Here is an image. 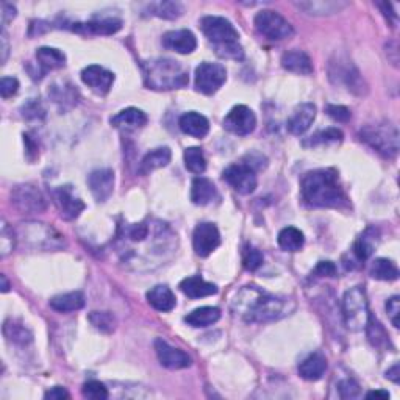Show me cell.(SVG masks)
<instances>
[{
    "label": "cell",
    "instance_id": "cell-44",
    "mask_svg": "<svg viewBox=\"0 0 400 400\" xmlns=\"http://www.w3.org/2000/svg\"><path fill=\"white\" fill-rule=\"evenodd\" d=\"M16 233L13 229L8 227L7 222H2V230H0V257L5 258L8 253L13 252L16 246Z\"/></svg>",
    "mask_w": 400,
    "mask_h": 400
},
{
    "label": "cell",
    "instance_id": "cell-61",
    "mask_svg": "<svg viewBox=\"0 0 400 400\" xmlns=\"http://www.w3.org/2000/svg\"><path fill=\"white\" fill-rule=\"evenodd\" d=\"M0 280H2V293H8L10 291V282L7 280V275L5 274L0 275Z\"/></svg>",
    "mask_w": 400,
    "mask_h": 400
},
{
    "label": "cell",
    "instance_id": "cell-20",
    "mask_svg": "<svg viewBox=\"0 0 400 400\" xmlns=\"http://www.w3.org/2000/svg\"><path fill=\"white\" fill-rule=\"evenodd\" d=\"M316 119V105L313 103H300L288 119V130L295 136L304 135Z\"/></svg>",
    "mask_w": 400,
    "mask_h": 400
},
{
    "label": "cell",
    "instance_id": "cell-14",
    "mask_svg": "<svg viewBox=\"0 0 400 400\" xmlns=\"http://www.w3.org/2000/svg\"><path fill=\"white\" fill-rule=\"evenodd\" d=\"M193 246L199 257L205 258L221 246V233L211 222H202L196 227L193 235Z\"/></svg>",
    "mask_w": 400,
    "mask_h": 400
},
{
    "label": "cell",
    "instance_id": "cell-8",
    "mask_svg": "<svg viewBox=\"0 0 400 400\" xmlns=\"http://www.w3.org/2000/svg\"><path fill=\"white\" fill-rule=\"evenodd\" d=\"M255 28L260 34H263L272 41H282L294 34L293 25L280 13L272 10H263L255 16Z\"/></svg>",
    "mask_w": 400,
    "mask_h": 400
},
{
    "label": "cell",
    "instance_id": "cell-35",
    "mask_svg": "<svg viewBox=\"0 0 400 400\" xmlns=\"http://www.w3.org/2000/svg\"><path fill=\"white\" fill-rule=\"evenodd\" d=\"M3 335L8 343H13L17 346H27L33 341V335L24 324L16 322L13 319H8L3 324Z\"/></svg>",
    "mask_w": 400,
    "mask_h": 400
},
{
    "label": "cell",
    "instance_id": "cell-15",
    "mask_svg": "<svg viewBox=\"0 0 400 400\" xmlns=\"http://www.w3.org/2000/svg\"><path fill=\"white\" fill-rule=\"evenodd\" d=\"M54 199L58 210H60V216L65 221H74L85 210L83 200L74 194V189L69 185L58 187L54 191Z\"/></svg>",
    "mask_w": 400,
    "mask_h": 400
},
{
    "label": "cell",
    "instance_id": "cell-6",
    "mask_svg": "<svg viewBox=\"0 0 400 400\" xmlns=\"http://www.w3.org/2000/svg\"><path fill=\"white\" fill-rule=\"evenodd\" d=\"M343 315L346 326L352 332H361L366 328L370 311L366 297V291L361 286L350 288L343 299Z\"/></svg>",
    "mask_w": 400,
    "mask_h": 400
},
{
    "label": "cell",
    "instance_id": "cell-40",
    "mask_svg": "<svg viewBox=\"0 0 400 400\" xmlns=\"http://www.w3.org/2000/svg\"><path fill=\"white\" fill-rule=\"evenodd\" d=\"M154 16L163 17V19H177L183 14V5L178 2H156L149 7Z\"/></svg>",
    "mask_w": 400,
    "mask_h": 400
},
{
    "label": "cell",
    "instance_id": "cell-57",
    "mask_svg": "<svg viewBox=\"0 0 400 400\" xmlns=\"http://www.w3.org/2000/svg\"><path fill=\"white\" fill-rule=\"evenodd\" d=\"M386 379L394 381V383H396V385L399 383V381H400V366H399V363L394 364V366L391 369H388Z\"/></svg>",
    "mask_w": 400,
    "mask_h": 400
},
{
    "label": "cell",
    "instance_id": "cell-54",
    "mask_svg": "<svg viewBox=\"0 0 400 400\" xmlns=\"http://www.w3.org/2000/svg\"><path fill=\"white\" fill-rule=\"evenodd\" d=\"M69 397H71L69 396V392L61 386L50 388V390L45 391V394H44V399H48V400H63V399H69Z\"/></svg>",
    "mask_w": 400,
    "mask_h": 400
},
{
    "label": "cell",
    "instance_id": "cell-11",
    "mask_svg": "<svg viewBox=\"0 0 400 400\" xmlns=\"http://www.w3.org/2000/svg\"><path fill=\"white\" fill-rule=\"evenodd\" d=\"M11 204L17 211L24 214L43 213L48 208L41 191L30 183L17 185L13 188L11 191Z\"/></svg>",
    "mask_w": 400,
    "mask_h": 400
},
{
    "label": "cell",
    "instance_id": "cell-3",
    "mask_svg": "<svg viewBox=\"0 0 400 400\" xmlns=\"http://www.w3.org/2000/svg\"><path fill=\"white\" fill-rule=\"evenodd\" d=\"M144 78L149 88L156 91H171L187 86L188 71L182 63L171 58H156L144 65Z\"/></svg>",
    "mask_w": 400,
    "mask_h": 400
},
{
    "label": "cell",
    "instance_id": "cell-48",
    "mask_svg": "<svg viewBox=\"0 0 400 400\" xmlns=\"http://www.w3.org/2000/svg\"><path fill=\"white\" fill-rule=\"evenodd\" d=\"M339 394L343 399H353L359 396V385L353 379H346L339 383Z\"/></svg>",
    "mask_w": 400,
    "mask_h": 400
},
{
    "label": "cell",
    "instance_id": "cell-18",
    "mask_svg": "<svg viewBox=\"0 0 400 400\" xmlns=\"http://www.w3.org/2000/svg\"><path fill=\"white\" fill-rule=\"evenodd\" d=\"M66 65V55L63 54L61 50L54 49V48H39L36 50V71L30 72L32 78L38 80L43 78L49 71H54V69L65 67Z\"/></svg>",
    "mask_w": 400,
    "mask_h": 400
},
{
    "label": "cell",
    "instance_id": "cell-46",
    "mask_svg": "<svg viewBox=\"0 0 400 400\" xmlns=\"http://www.w3.org/2000/svg\"><path fill=\"white\" fill-rule=\"evenodd\" d=\"M216 54L221 58H229V60H236L240 61L244 58V50H242V45L238 43H230V44H224V45H218L214 48Z\"/></svg>",
    "mask_w": 400,
    "mask_h": 400
},
{
    "label": "cell",
    "instance_id": "cell-33",
    "mask_svg": "<svg viewBox=\"0 0 400 400\" xmlns=\"http://www.w3.org/2000/svg\"><path fill=\"white\" fill-rule=\"evenodd\" d=\"M50 308H54L58 313H71L78 311L85 306V295L80 291H72L66 294L55 295L49 302Z\"/></svg>",
    "mask_w": 400,
    "mask_h": 400
},
{
    "label": "cell",
    "instance_id": "cell-30",
    "mask_svg": "<svg viewBox=\"0 0 400 400\" xmlns=\"http://www.w3.org/2000/svg\"><path fill=\"white\" fill-rule=\"evenodd\" d=\"M327 370V358L322 353H313L308 358H305L299 366V374L302 379L308 381H317L322 379V375Z\"/></svg>",
    "mask_w": 400,
    "mask_h": 400
},
{
    "label": "cell",
    "instance_id": "cell-1",
    "mask_svg": "<svg viewBox=\"0 0 400 400\" xmlns=\"http://www.w3.org/2000/svg\"><path fill=\"white\" fill-rule=\"evenodd\" d=\"M294 302L291 299L275 297L262 291L257 286L241 289L233 302V311L246 322L266 324L291 315Z\"/></svg>",
    "mask_w": 400,
    "mask_h": 400
},
{
    "label": "cell",
    "instance_id": "cell-55",
    "mask_svg": "<svg viewBox=\"0 0 400 400\" xmlns=\"http://www.w3.org/2000/svg\"><path fill=\"white\" fill-rule=\"evenodd\" d=\"M16 17V7L11 3H2V25L5 27Z\"/></svg>",
    "mask_w": 400,
    "mask_h": 400
},
{
    "label": "cell",
    "instance_id": "cell-16",
    "mask_svg": "<svg viewBox=\"0 0 400 400\" xmlns=\"http://www.w3.org/2000/svg\"><path fill=\"white\" fill-rule=\"evenodd\" d=\"M82 82L97 96H105L114 83V74L102 66L91 65L82 71Z\"/></svg>",
    "mask_w": 400,
    "mask_h": 400
},
{
    "label": "cell",
    "instance_id": "cell-2",
    "mask_svg": "<svg viewBox=\"0 0 400 400\" xmlns=\"http://www.w3.org/2000/svg\"><path fill=\"white\" fill-rule=\"evenodd\" d=\"M300 189L304 200L311 207L341 208L347 204V197L335 169H317L305 173Z\"/></svg>",
    "mask_w": 400,
    "mask_h": 400
},
{
    "label": "cell",
    "instance_id": "cell-13",
    "mask_svg": "<svg viewBox=\"0 0 400 400\" xmlns=\"http://www.w3.org/2000/svg\"><path fill=\"white\" fill-rule=\"evenodd\" d=\"M255 127H257V118L252 109L246 105L233 107L224 119V129L238 136L251 135Z\"/></svg>",
    "mask_w": 400,
    "mask_h": 400
},
{
    "label": "cell",
    "instance_id": "cell-59",
    "mask_svg": "<svg viewBox=\"0 0 400 400\" xmlns=\"http://www.w3.org/2000/svg\"><path fill=\"white\" fill-rule=\"evenodd\" d=\"M7 56H8V43H7V34L5 32H2V65L5 61H7Z\"/></svg>",
    "mask_w": 400,
    "mask_h": 400
},
{
    "label": "cell",
    "instance_id": "cell-22",
    "mask_svg": "<svg viewBox=\"0 0 400 400\" xmlns=\"http://www.w3.org/2000/svg\"><path fill=\"white\" fill-rule=\"evenodd\" d=\"M147 124V114L138 108H125L112 118V125L124 131L143 129Z\"/></svg>",
    "mask_w": 400,
    "mask_h": 400
},
{
    "label": "cell",
    "instance_id": "cell-56",
    "mask_svg": "<svg viewBox=\"0 0 400 400\" xmlns=\"http://www.w3.org/2000/svg\"><path fill=\"white\" fill-rule=\"evenodd\" d=\"M379 7L381 8V11H383L388 19L391 21V24L396 25L397 24V13H394V11H392V3L383 2V3H379Z\"/></svg>",
    "mask_w": 400,
    "mask_h": 400
},
{
    "label": "cell",
    "instance_id": "cell-38",
    "mask_svg": "<svg viewBox=\"0 0 400 400\" xmlns=\"http://www.w3.org/2000/svg\"><path fill=\"white\" fill-rule=\"evenodd\" d=\"M49 96L52 97V101L55 103H60V105L72 107L74 103H77V90L74 86L67 85L63 82L61 86H58L56 83L52 85V88L49 90Z\"/></svg>",
    "mask_w": 400,
    "mask_h": 400
},
{
    "label": "cell",
    "instance_id": "cell-9",
    "mask_svg": "<svg viewBox=\"0 0 400 400\" xmlns=\"http://www.w3.org/2000/svg\"><path fill=\"white\" fill-rule=\"evenodd\" d=\"M200 28L208 41L213 44V48L238 43V38H240V33H238L233 24L221 16H205L200 21Z\"/></svg>",
    "mask_w": 400,
    "mask_h": 400
},
{
    "label": "cell",
    "instance_id": "cell-17",
    "mask_svg": "<svg viewBox=\"0 0 400 400\" xmlns=\"http://www.w3.org/2000/svg\"><path fill=\"white\" fill-rule=\"evenodd\" d=\"M155 352L161 366L167 369H185L191 366V358L188 353L177 349V347L166 343L165 339H155Z\"/></svg>",
    "mask_w": 400,
    "mask_h": 400
},
{
    "label": "cell",
    "instance_id": "cell-60",
    "mask_svg": "<svg viewBox=\"0 0 400 400\" xmlns=\"http://www.w3.org/2000/svg\"><path fill=\"white\" fill-rule=\"evenodd\" d=\"M368 399H390V392L388 391H370L368 392Z\"/></svg>",
    "mask_w": 400,
    "mask_h": 400
},
{
    "label": "cell",
    "instance_id": "cell-50",
    "mask_svg": "<svg viewBox=\"0 0 400 400\" xmlns=\"http://www.w3.org/2000/svg\"><path fill=\"white\" fill-rule=\"evenodd\" d=\"M19 91V82L14 77H3L0 82V94L3 98L13 97Z\"/></svg>",
    "mask_w": 400,
    "mask_h": 400
},
{
    "label": "cell",
    "instance_id": "cell-32",
    "mask_svg": "<svg viewBox=\"0 0 400 400\" xmlns=\"http://www.w3.org/2000/svg\"><path fill=\"white\" fill-rule=\"evenodd\" d=\"M219 319H221V310L216 308V306H202V308L191 311L185 317V322L194 328H204L216 324Z\"/></svg>",
    "mask_w": 400,
    "mask_h": 400
},
{
    "label": "cell",
    "instance_id": "cell-21",
    "mask_svg": "<svg viewBox=\"0 0 400 400\" xmlns=\"http://www.w3.org/2000/svg\"><path fill=\"white\" fill-rule=\"evenodd\" d=\"M163 45L180 55H188L196 50L197 39L191 30H172L163 36Z\"/></svg>",
    "mask_w": 400,
    "mask_h": 400
},
{
    "label": "cell",
    "instance_id": "cell-7",
    "mask_svg": "<svg viewBox=\"0 0 400 400\" xmlns=\"http://www.w3.org/2000/svg\"><path fill=\"white\" fill-rule=\"evenodd\" d=\"M328 74L330 80L336 86H344V88L353 92L357 96H363L368 92V85L364 82L355 65L346 56H336L330 61L328 65Z\"/></svg>",
    "mask_w": 400,
    "mask_h": 400
},
{
    "label": "cell",
    "instance_id": "cell-23",
    "mask_svg": "<svg viewBox=\"0 0 400 400\" xmlns=\"http://www.w3.org/2000/svg\"><path fill=\"white\" fill-rule=\"evenodd\" d=\"M218 189L211 180L205 177H196L191 185V200L194 205L205 207L218 199Z\"/></svg>",
    "mask_w": 400,
    "mask_h": 400
},
{
    "label": "cell",
    "instance_id": "cell-41",
    "mask_svg": "<svg viewBox=\"0 0 400 400\" xmlns=\"http://www.w3.org/2000/svg\"><path fill=\"white\" fill-rule=\"evenodd\" d=\"M364 330L368 332L369 341L372 343V346L379 347V349H385L386 346H390V339H388V333L385 332V328L381 327V324L379 321H375L372 316H370L368 326Z\"/></svg>",
    "mask_w": 400,
    "mask_h": 400
},
{
    "label": "cell",
    "instance_id": "cell-24",
    "mask_svg": "<svg viewBox=\"0 0 400 400\" xmlns=\"http://www.w3.org/2000/svg\"><path fill=\"white\" fill-rule=\"evenodd\" d=\"M180 130H182L185 135L194 136V138H204L210 131V123L205 118L204 114L197 113V112H189L185 113L178 120Z\"/></svg>",
    "mask_w": 400,
    "mask_h": 400
},
{
    "label": "cell",
    "instance_id": "cell-49",
    "mask_svg": "<svg viewBox=\"0 0 400 400\" xmlns=\"http://www.w3.org/2000/svg\"><path fill=\"white\" fill-rule=\"evenodd\" d=\"M327 114L332 119L338 120V123H347V120H350V118H352L350 109L343 107V105H328Z\"/></svg>",
    "mask_w": 400,
    "mask_h": 400
},
{
    "label": "cell",
    "instance_id": "cell-52",
    "mask_svg": "<svg viewBox=\"0 0 400 400\" xmlns=\"http://www.w3.org/2000/svg\"><path fill=\"white\" fill-rule=\"evenodd\" d=\"M316 277H335L336 275V266L332 262H321L313 271Z\"/></svg>",
    "mask_w": 400,
    "mask_h": 400
},
{
    "label": "cell",
    "instance_id": "cell-42",
    "mask_svg": "<svg viewBox=\"0 0 400 400\" xmlns=\"http://www.w3.org/2000/svg\"><path fill=\"white\" fill-rule=\"evenodd\" d=\"M343 131L338 129H327L322 131H317L310 139L304 141V146H317V144H330V143H341L343 141Z\"/></svg>",
    "mask_w": 400,
    "mask_h": 400
},
{
    "label": "cell",
    "instance_id": "cell-5",
    "mask_svg": "<svg viewBox=\"0 0 400 400\" xmlns=\"http://www.w3.org/2000/svg\"><path fill=\"white\" fill-rule=\"evenodd\" d=\"M359 138L385 158H394L399 154V130L396 125L388 123V120L364 125L359 131Z\"/></svg>",
    "mask_w": 400,
    "mask_h": 400
},
{
    "label": "cell",
    "instance_id": "cell-36",
    "mask_svg": "<svg viewBox=\"0 0 400 400\" xmlns=\"http://www.w3.org/2000/svg\"><path fill=\"white\" fill-rule=\"evenodd\" d=\"M278 246L285 252H297L305 244V236L302 231L295 227H285L278 233Z\"/></svg>",
    "mask_w": 400,
    "mask_h": 400
},
{
    "label": "cell",
    "instance_id": "cell-31",
    "mask_svg": "<svg viewBox=\"0 0 400 400\" xmlns=\"http://www.w3.org/2000/svg\"><path fill=\"white\" fill-rule=\"evenodd\" d=\"M171 158H172V154L169 147H158V149L150 150V152L146 154V156H144L141 161L139 173L147 176V173H150L152 171L160 169V167H165L169 165Z\"/></svg>",
    "mask_w": 400,
    "mask_h": 400
},
{
    "label": "cell",
    "instance_id": "cell-25",
    "mask_svg": "<svg viewBox=\"0 0 400 400\" xmlns=\"http://www.w3.org/2000/svg\"><path fill=\"white\" fill-rule=\"evenodd\" d=\"M380 241V231L375 227H369L361 233V236L358 238L353 244V255H355L357 260L359 262H366L375 251V247L379 246Z\"/></svg>",
    "mask_w": 400,
    "mask_h": 400
},
{
    "label": "cell",
    "instance_id": "cell-58",
    "mask_svg": "<svg viewBox=\"0 0 400 400\" xmlns=\"http://www.w3.org/2000/svg\"><path fill=\"white\" fill-rule=\"evenodd\" d=\"M386 54H392V65L394 66H399V50H397V43L396 41H391L388 44V50Z\"/></svg>",
    "mask_w": 400,
    "mask_h": 400
},
{
    "label": "cell",
    "instance_id": "cell-39",
    "mask_svg": "<svg viewBox=\"0 0 400 400\" xmlns=\"http://www.w3.org/2000/svg\"><path fill=\"white\" fill-rule=\"evenodd\" d=\"M183 158H185V166H187V169L189 172L197 173V176H200V173L205 172L207 160H205L204 152H202V149L199 147L185 149Z\"/></svg>",
    "mask_w": 400,
    "mask_h": 400
},
{
    "label": "cell",
    "instance_id": "cell-53",
    "mask_svg": "<svg viewBox=\"0 0 400 400\" xmlns=\"http://www.w3.org/2000/svg\"><path fill=\"white\" fill-rule=\"evenodd\" d=\"M22 112H24V118L27 119H30V118H43L44 116V112H43V108L39 103L36 102H30V103H27V105L22 108Z\"/></svg>",
    "mask_w": 400,
    "mask_h": 400
},
{
    "label": "cell",
    "instance_id": "cell-29",
    "mask_svg": "<svg viewBox=\"0 0 400 400\" xmlns=\"http://www.w3.org/2000/svg\"><path fill=\"white\" fill-rule=\"evenodd\" d=\"M147 302L154 306L156 311L169 313L177 305V299L169 288L165 285H156L147 293Z\"/></svg>",
    "mask_w": 400,
    "mask_h": 400
},
{
    "label": "cell",
    "instance_id": "cell-27",
    "mask_svg": "<svg viewBox=\"0 0 400 400\" xmlns=\"http://www.w3.org/2000/svg\"><path fill=\"white\" fill-rule=\"evenodd\" d=\"M282 66L289 72L299 74V75H310L313 72V63L311 58L302 50L293 49L288 50L282 56Z\"/></svg>",
    "mask_w": 400,
    "mask_h": 400
},
{
    "label": "cell",
    "instance_id": "cell-47",
    "mask_svg": "<svg viewBox=\"0 0 400 400\" xmlns=\"http://www.w3.org/2000/svg\"><path fill=\"white\" fill-rule=\"evenodd\" d=\"M263 253L255 247H247L244 253V268L247 271H257L263 264Z\"/></svg>",
    "mask_w": 400,
    "mask_h": 400
},
{
    "label": "cell",
    "instance_id": "cell-28",
    "mask_svg": "<svg viewBox=\"0 0 400 400\" xmlns=\"http://www.w3.org/2000/svg\"><path fill=\"white\" fill-rule=\"evenodd\" d=\"M77 30L91 34H114L123 28V21L118 17H94L86 24H77Z\"/></svg>",
    "mask_w": 400,
    "mask_h": 400
},
{
    "label": "cell",
    "instance_id": "cell-12",
    "mask_svg": "<svg viewBox=\"0 0 400 400\" xmlns=\"http://www.w3.org/2000/svg\"><path fill=\"white\" fill-rule=\"evenodd\" d=\"M222 177L231 188H233L238 194L247 196L252 194L257 189V176H255V169L246 163L231 165L224 171Z\"/></svg>",
    "mask_w": 400,
    "mask_h": 400
},
{
    "label": "cell",
    "instance_id": "cell-19",
    "mask_svg": "<svg viewBox=\"0 0 400 400\" xmlns=\"http://www.w3.org/2000/svg\"><path fill=\"white\" fill-rule=\"evenodd\" d=\"M88 187L97 202H105L114 189V172L112 169H97L90 173Z\"/></svg>",
    "mask_w": 400,
    "mask_h": 400
},
{
    "label": "cell",
    "instance_id": "cell-26",
    "mask_svg": "<svg viewBox=\"0 0 400 400\" xmlns=\"http://www.w3.org/2000/svg\"><path fill=\"white\" fill-rule=\"evenodd\" d=\"M180 289H182V293L185 295H188L189 299H200L218 294V286L204 280V278L199 275L185 278V280L180 283Z\"/></svg>",
    "mask_w": 400,
    "mask_h": 400
},
{
    "label": "cell",
    "instance_id": "cell-37",
    "mask_svg": "<svg viewBox=\"0 0 400 400\" xmlns=\"http://www.w3.org/2000/svg\"><path fill=\"white\" fill-rule=\"evenodd\" d=\"M370 275L377 278V280L392 282L399 278V269H397V266L391 262V260L377 258L372 263V266H370Z\"/></svg>",
    "mask_w": 400,
    "mask_h": 400
},
{
    "label": "cell",
    "instance_id": "cell-45",
    "mask_svg": "<svg viewBox=\"0 0 400 400\" xmlns=\"http://www.w3.org/2000/svg\"><path fill=\"white\" fill-rule=\"evenodd\" d=\"M82 394H83V397L91 399V400H105L109 396L105 385L97 380L86 381L82 388Z\"/></svg>",
    "mask_w": 400,
    "mask_h": 400
},
{
    "label": "cell",
    "instance_id": "cell-43",
    "mask_svg": "<svg viewBox=\"0 0 400 400\" xmlns=\"http://www.w3.org/2000/svg\"><path fill=\"white\" fill-rule=\"evenodd\" d=\"M90 321L97 330L105 333H112L116 328V319L108 311H92L90 315Z\"/></svg>",
    "mask_w": 400,
    "mask_h": 400
},
{
    "label": "cell",
    "instance_id": "cell-4",
    "mask_svg": "<svg viewBox=\"0 0 400 400\" xmlns=\"http://www.w3.org/2000/svg\"><path fill=\"white\" fill-rule=\"evenodd\" d=\"M17 241L33 251H58L65 247V240L55 229L41 222H21L14 230Z\"/></svg>",
    "mask_w": 400,
    "mask_h": 400
},
{
    "label": "cell",
    "instance_id": "cell-34",
    "mask_svg": "<svg viewBox=\"0 0 400 400\" xmlns=\"http://www.w3.org/2000/svg\"><path fill=\"white\" fill-rule=\"evenodd\" d=\"M347 2H316V0H310V2H297L295 7L305 11L306 14L311 16H330L335 13H339L341 10L347 7Z\"/></svg>",
    "mask_w": 400,
    "mask_h": 400
},
{
    "label": "cell",
    "instance_id": "cell-10",
    "mask_svg": "<svg viewBox=\"0 0 400 400\" xmlns=\"http://www.w3.org/2000/svg\"><path fill=\"white\" fill-rule=\"evenodd\" d=\"M227 80V71L219 63L204 61L196 69V90L205 96H213L222 88Z\"/></svg>",
    "mask_w": 400,
    "mask_h": 400
},
{
    "label": "cell",
    "instance_id": "cell-51",
    "mask_svg": "<svg viewBox=\"0 0 400 400\" xmlns=\"http://www.w3.org/2000/svg\"><path fill=\"white\" fill-rule=\"evenodd\" d=\"M386 311H388V316H390L392 326L399 328L400 327V322H399V316H400V299L399 295H394L390 300L386 302Z\"/></svg>",
    "mask_w": 400,
    "mask_h": 400
}]
</instances>
